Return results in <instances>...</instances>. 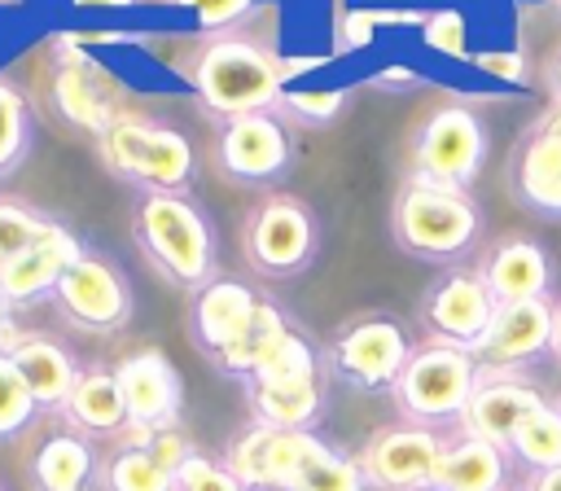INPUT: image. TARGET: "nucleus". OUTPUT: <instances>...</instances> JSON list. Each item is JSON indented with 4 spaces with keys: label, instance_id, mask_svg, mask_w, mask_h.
<instances>
[{
    "label": "nucleus",
    "instance_id": "f257e3e1",
    "mask_svg": "<svg viewBox=\"0 0 561 491\" xmlns=\"http://www.w3.org/2000/svg\"><path fill=\"white\" fill-rule=\"evenodd\" d=\"M131 237L153 272L171 285L197 294L206 281H215V228L184 193H145L131 215Z\"/></svg>",
    "mask_w": 561,
    "mask_h": 491
},
{
    "label": "nucleus",
    "instance_id": "f03ea898",
    "mask_svg": "<svg viewBox=\"0 0 561 491\" xmlns=\"http://www.w3.org/2000/svg\"><path fill=\"white\" fill-rule=\"evenodd\" d=\"M188 83L202 105L219 118L263 114L285 96V61L241 35L206 39L188 61Z\"/></svg>",
    "mask_w": 561,
    "mask_h": 491
},
{
    "label": "nucleus",
    "instance_id": "7ed1b4c3",
    "mask_svg": "<svg viewBox=\"0 0 561 491\" xmlns=\"http://www.w3.org/2000/svg\"><path fill=\"white\" fill-rule=\"evenodd\" d=\"M390 232L408 254H416L425 263H451L478 241L482 210L469 197V189L438 184V180L412 171L394 193Z\"/></svg>",
    "mask_w": 561,
    "mask_h": 491
},
{
    "label": "nucleus",
    "instance_id": "20e7f679",
    "mask_svg": "<svg viewBox=\"0 0 561 491\" xmlns=\"http://www.w3.org/2000/svg\"><path fill=\"white\" fill-rule=\"evenodd\" d=\"M96 153L110 175L145 193H184L197 167L184 132L153 123L145 114H127V110L96 136Z\"/></svg>",
    "mask_w": 561,
    "mask_h": 491
},
{
    "label": "nucleus",
    "instance_id": "39448f33",
    "mask_svg": "<svg viewBox=\"0 0 561 491\" xmlns=\"http://www.w3.org/2000/svg\"><path fill=\"white\" fill-rule=\"evenodd\" d=\"M478 386V359L465 346L447 342H421L412 346L399 381L390 386V399L408 425H460V412Z\"/></svg>",
    "mask_w": 561,
    "mask_h": 491
},
{
    "label": "nucleus",
    "instance_id": "423d86ee",
    "mask_svg": "<svg viewBox=\"0 0 561 491\" xmlns=\"http://www.w3.org/2000/svg\"><path fill=\"white\" fill-rule=\"evenodd\" d=\"M53 307L57 316L79 329V333H118L127 329L131 311H136V298H131V281L127 272L101 254V250H88L66 267V276L57 281L53 289Z\"/></svg>",
    "mask_w": 561,
    "mask_h": 491
},
{
    "label": "nucleus",
    "instance_id": "0eeeda50",
    "mask_svg": "<svg viewBox=\"0 0 561 491\" xmlns=\"http://www.w3.org/2000/svg\"><path fill=\"white\" fill-rule=\"evenodd\" d=\"M316 215L307 210V202L289 197V193H272L263 197L245 228H241V250L245 263L263 276H298L311 259H316Z\"/></svg>",
    "mask_w": 561,
    "mask_h": 491
},
{
    "label": "nucleus",
    "instance_id": "6e6552de",
    "mask_svg": "<svg viewBox=\"0 0 561 491\" xmlns=\"http://www.w3.org/2000/svg\"><path fill=\"white\" fill-rule=\"evenodd\" d=\"M408 355H412V338L386 311L346 320L329 342V368L355 390H390Z\"/></svg>",
    "mask_w": 561,
    "mask_h": 491
},
{
    "label": "nucleus",
    "instance_id": "1a4fd4ad",
    "mask_svg": "<svg viewBox=\"0 0 561 491\" xmlns=\"http://www.w3.org/2000/svg\"><path fill=\"white\" fill-rule=\"evenodd\" d=\"M482 162H486V127L469 105L451 101V105H438L425 114V123L416 127V140H412L416 175L469 189L478 180Z\"/></svg>",
    "mask_w": 561,
    "mask_h": 491
},
{
    "label": "nucleus",
    "instance_id": "9d476101",
    "mask_svg": "<svg viewBox=\"0 0 561 491\" xmlns=\"http://www.w3.org/2000/svg\"><path fill=\"white\" fill-rule=\"evenodd\" d=\"M447 438L430 425H381L364 438L355 465L373 491H425L434 487Z\"/></svg>",
    "mask_w": 561,
    "mask_h": 491
},
{
    "label": "nucleus",
    "instance_id": "9b49d317",
    "mask_svg": "<svg viewBox=\"0 0 561 491\" xmlns=\"http://www.w3.org/2000/svg\"><path fill=\"white\" fill-rule=\"evenodd\" d=\"M320 443L324 438L311 430H272L254 421L232 438V447L224 452V465L237 473L245 491H294Z\"/></svg>",
    "mask_w": 561,
    "mask_h": 491
},
{
    "label": "nucleus",
    "instance_id": "f8f14e48",
    "mask_svg": "<svg viewBox=\"0 0 561 491\" xmlns=\"http://www.w3.org/2000/svg\"><path fill=\"white\" fill-rule=\"evenodd\" d=\"M114 381L127 408V430L123 434H158L180 425L184 412V381L180 368L171 364L167 351L140 346L114 364Z\"/></svg>",
    "mask_w": 561,
    "mask_h": 491
},
{
    "label": "nucleus",
    "instance_id": "ddd939ff",
    "mask_svg": "<svg viewBox=\"0 0 561 491\" xmlns=\"http://www.w3.org/2000/svg\"><path fill=\"white\" fill-rule=\"evenodd\" d=\"M289 158H294V145L276 114L263 110V114L224 118L219 140H215V162L228 180H237V184L280 180L289 171Z\"/></svg>",
    "mask_w": 561,
    "mask_h": 491
},
{
    "label": "nucleus",
    "instance_id": "4468645a",
    "mask_svg": "<svg viewBox=\"0 0 561 491\" xmlns=\"http://www.w3.org/2000/svg\"><path fill=\"white\" fill-rule=\"evenodd\" d=\"M491 316H495V298L482 285V276L469 267L443 272L421 298V324H425L430 342H447V346L469 351L486 333Z\"/></svg>",
    "mask_w": 561,
    "mask_h": 491
},
{
    "label": "nucleus",
    "instance_id": "2eb2a0df",
    "mask_svg": "<svg viewBox=\"0 0 561 491\" xmlns=\"http://www.w3.org/2000/svg\"><path fill=\"white\" fill-rule=\"evenodd\" d=\"M548 346H552V302L530 298V302H500L486 333L469 346V355L478 359V368L517 373L530 359H539Z\"/></svg>",
    "mask_w": 561,
    "mask_h": 491
},
{
    "label": "nucleus",
    "instance_id": "dca6fc26",
    "mask_svg": "<svg viewBox=\"0 0 561 491\" xmlns=\"http://www.w3.org/2000/svg\"><path fill=\"white\" fill-rule=\"evenodd\" d=\"M548 403L543 390L517 373H500V368H478V386L460 412V434L469 438H486L495 447L508 452V438L513 430L539 408Z\"/></svg>",
    "mask_w": 561,
    "mask_h": 491
},
{
    "label": "nucleus",
    "instance_id": "f3484780",
    "mask_svg": "<svg viewBox=\"0 0 561 491\" xmlns=\"http://www.w3.org/2000/svg\"><path fill=\"white\" fill-rule=\"evenodd\" d=\"M79 254H83V241H79L66 224L48 219V228H44L22 254H13V259L0 267V294H4V302L18 311V307H35V302L53 298L57 281L66 276V267H70Z\"/></svg>",
    "mask_w": 561,
    "mask_h": 491
},
{
    "label": "nucleus",
    "instance_id": "a211bd4d",
    "mask_svg": "<svg viewBox=\"0 0 561 491\" xmlns=\"http://www.w3.org/2000/svg\"><path fill=\"white\" fill-rule=\"evenodd\" d=\"M254 307H259V294L245 281H237V276L206 281L193 294V307H188V338H193V346L206 359H219L241 338V329L250 324Z\"/></svg>",
    "mask_w": 561,
    "mask_h": 491
},
{
    "label": "nucleus",
    "instance_id": "6ab92c4d",
    "mask_svg": "<svg viewBox=\"0 0 561 491\" xmlns=\"http://www.w3.org/2000/svg\"><path fill=\"white\" fill-rule=\"evenodd\" d=\"M478 276L491 289L495 307L500 302H530V298H548V289H552V259H548V250L539 241H530L522 232H508V237H500L486 250Z\"/></svg>",
    "mask_w": 561,
    "mask_h": 491
},
{
    "label": "nucleus",
    "instance_id": "aec40b11",
    "mask_svg": "<svg viewBox=\"0 0 561 491\" xmlns=\"http://www.w3.org/2000/svg\"><path fill=\"white\" fill-rule=\"evenodd\" d=\"M53 110L61 114V123H70L75 132H88V136H101L123 114V105L114 101L101 66H92L79 53H70L53 70Z\"/></svg>",
    "mask_w": 561,
    "mask_h": 491
},
{
    "label": "nucleus",
    "instance_id": "412c9836",
    "mask_svg": "<svg viewBox=\"0 0 561 491\" xmlns=\"http://www.w3.org/2000/svg\"><path fill=\"white\" fill-rule=\"evenodd\" d=\"M513 197L539 219H561V136L530 132L513 153Z\"/></svg>",
    "mask_w": 561,
    "mask_h": 491
},
{
    "label": "nucleus",
    "instance_id": "4be33fe9",
    "mask_svg": "<svg viewBox=\"0 0 561 491\" xmlns=\"http://www.w3.org/2000/svg\"><path fill=\"white\" fill-rule=\"evenodd\" d=\"M57 412L83 438H123V430H127V408H123L114 368H101V364L79 368V377Z\"/></svg>",
    "mask_w": 561,
    "mask_h": 491
},
{
    "label": "nucleus",
    "instance_id": "5701e85b",
    "mask_svg": "<svg viewBox=\"0 0 561 491\" xmlns=\"http://www.w3.org/2000/svg\"><path fill=\"white\" fill-rule=\"evenodd\" d=\"M9 359L22 373V381L35 395V403L53 408V412L66 403V395H70V386L79 377L75 355L57 338H48V333H22V342L9 351Z\"/></svg>",
    "mask_w": 561,
    "mask_h": 491
},
{
    "label": "nucleus",
    "instance_id": "b1692460",
    "mask_svg": "<svg viewBox=\"0 0 561 491\" xmlns=\"http://www.w3.org/2000/svg\"><path fill=\"white\" fill-rule=\"evenodd\" d=\"M245 399L259 425L272 430H311L324 408V377H289V381H245Z\"/></svg>",
    "mask_w": 561,
    "mask_h": 491
},
{
    "label": "nucleus",
    "instance_id": "393cba45",
    "mask_svg": "<svg viewBox=\"0 0 561 491\" xmlns=\"http://www.w3.org/2000/svg\"><path fill=\"white\" fill-rule=\"evenodd\" d=\"M508 482V452L486 438H447L434 487L443 491H504Z\"/></svg>",
    "mask_w": 561,
    "mask_h": 491
},
{
    "label": "nucleus",
    "instance_id": "a878e982",
    "mask_svg": "<svg viewBox=\"0 0 561 491\" xmlns=\"http://www.w3.org/2000/svg\"><path fill=\"white\" fill-rule=\"evenodd\" d=\"M92 478H96V452L75 430H57L31 452L35 491H83Z\"/></svg>",
    "mask_w": 561,
    "mask_h": 491
},
{
    "label": "nucleus",
    "instance_id": "bb28decb",
    "mask_svg": "<svg viewBox=\"0 0 561 491\" xmlns=\"http://www.w3.org/2000/svg\"><path fill=\"white\" fill-rule=\"evenodd\" d=\"M294 324L285 320V311L276 307V302H267V298H259V307H254V316H250V324L241 329V338L219 355V359H210L219 373H228V377H241V381H250L254 373H259V364L276 351V342L289 333Z\"/></svg>",
    "mask_w": 561,
    "mask_h": 491
},
{
    "label": "nucleus",
    "instance_id": "cd10ccee",
    "mask_svg": "<svg viewBox=\"0 0 561 491\" xmlns=\"http://www.w3.org/2000/svg\"><path fill=\"white\" fill-rule=\"evenodd\" d=\"M96 491H175V473L145 443H118L96 460Z\"/></svg>",
    "mask_w": 561,
    "mask_h": 491
},
{
    "label": "nucleus",
    "instance_id": "c85d7f7f",
    "mask_svg": "<svg viewBox=\"0 0 561 491\" xmlns=\"http://www.w3.org/2000/svg\"><path fill=\"white\" fill-rule=\"evenodd\" d=\"M508 456H517L530 473L557 469L561 465V408L557 403H539L508 438Z\"/></svg>",
    "mask_w": 561,
    "mask_h": 491
},
{
    "label": "nucleus",
    "instance_id": "c756f323",
    "mask_svg": "<svg viewBox=\"0 0 561 491\" xmlns=\"http://www.w3.org/2000/svg\"><path fill=\"white\" fill-rule=\"evenodd\" d=\"M31 140H35V118H31L26 96L18 83L0 79V180L26 162Z\"/></svg>",
    "mask_w": 561,
    "mask_h": 491
},
{
    "label": "nucleus",
    "instance_id": "7c9ffc66",
    "mask_svg": "<svg viewBox=\"0 0 561 491\" xmlns=\"http://www.w3.org/2000/svg\"><path fill=\"white\" fill-rule=\"evenodd\" d=\"M294 491H368V482H364L355 456H342L337 447L320 443Z\"/></svg>",
    "mask_w": 561,
    "mask_h": 491
},
{
    "label": "nucleus",
    "instance_id": "2f4dec72",
    "mask_svg": "<svg viewBox=\"0 0 561 491\" xmlns=\"http://www.w3.org/2000/svg\"><path fill=\"white\" fill-rule=\"evenodd\" d=\"M44 228H48V215H44L39 206L0 193V267H4L13 254H22Z\"/></svg>",
    "mask_w": 561,
    "mask_h": 491
},
{
    "label": "nucleus",
    "instance_id": "473e14b6",
    "mask_svg": "<svg viewBox=\"0 0 561 491\" xmlns=\"http://www.w3.org/2000/svg\"><path fill=\"white\" fill-rule=\"evenodd\" d=\"M35 412H39V403H35V395L26 390L22 373L13 368L9 355H0V443L13 438V434H22V430L35 421Z\"/></svg>",
    "mask_w": 561,
    "mask_h": 491
},
{
    "label": "nucleus",
    "instance_id": "72a5a7b5",
    "mask_svg": "<svg viewBox=\"0 0 561 491\" xmlns=\"http://www.w3.org/2000/svg\"><path fill=\"white\" fill-rule=\"evenodd\" d=\"M311 373H320V359H316L311 342H307L298 329H289V333L276 342V351L259 364V373H254L250 381H289V377H311Z\"/></svg>",
    "mask_w": 561,
    "mask_h": 491
},
{
    "label": "nucleus",
    "instance_id": "f704fd0d",
    "mask_svg": "<svg viewBox=\"0 0 561 491\" xmlns=\"http://www.w3.org/2000/svg\"><path fill=\"white\" fill-rule=\"evenodd\" d=\"M421 39H425V48H434V53H443V57H456V61L469 57V22H465V13H456V9H434V13H425Z\"/></svg>",
    "mask_w": 561,
    "mask_h": 491
},
{
    "label": "nucleus",
    "instance_id": "c9c22d12",
    "mask_svg": "<svg viewBox=\"0 0 561 491\" xmlns=\"http://www.w3.org/2000/svg\"><path fill=\"white\" fill-rule=\"evenodd\" d=\"M175 491H245V487L237 482V473L224 460H210L206 452H193L175 469Z\"/></svg>",
    "mask_w": 561,
    "mask_h": 491
},
{
    "label": "nucleus",
    "instance_id": "e433bc0d",
    "mask_svg": "<svg viewBox=\"0 0 561 491\" xmlns=\"http://www.w3.org/2000/svg\"><path fill=\"white\" fill-rule=\"evenodd\" d=\"M342 101H346L342 88H329V92H285V96H280V105H285L294 118H302V123H329V118L342 110Z\"/></svg>",
    "mask_w": 561,
    "mask_h": 491
},
{
    "label": "nucleus",
    "instance_id": "4c0bfd02",
    "mask_svg": "<svg viewBox=\"0 0 561 491\" xmlns=\"http://www.w3.org/2000/svg\"><path fill=\"white\" fill-rule=\"evenodd\" d=\"M206 31H219V26H232L254 0H180Z\"/></svg>",
    "mask_w": 561,
    "mask_h": 491
},
{
    "label": "nucleus",
    "instance_id": "58836bf2",
    "mask_svg": "<svg viewBox=\"0 0 561 491\" xmlns=\"http://www.w3.org/2000/svg\"><path fill=\"white\" fill-rule=\"evenodd\" d=\"M473 66L486 70V75H495V79H504V83H522L526 79V61H522L517 48H508V53H478Z\"/></svg>",
    "mask_w": 561,
    "mask_h": 491
},
{
    "label": "nucleus",
    "instance_id": "ea45409f",
    "mask_svg": "<svg viewBox=\"0 0 561 491\" xmlns=\"http://www.w3.org/2000/svg\"><path fill=\"white\" fill-rule=\"evenodd\" d=\"M18 342H22V329H18V320H13V307H9L4 294H0V355H9Z\"/></svg>",
    "mask_w": 561,
    "mask_h": 491
},
{
    "label": "nucleus",
    "instance_id": "a19ab883",
    "mask_svg": "<svg viewBox=\"0 0 561 491\" xmlns=\"http://www.w3.org/2000/svg\"><path fill=\"white\" fill-rule=\"evenodd\" d=\"M530 132H548V136H561V96L539 114V123L530 127Z\"/></svg>",
    "mask_w": 561,
    "mask_h": 491
},
{
    "label": "nucleus",
    "instance_id": "79ce46f5",
    "mask_svg": "<svg viewBox=\"0 0 561 491\" xmlns=\"http://www.w3.org/2000/svg\"><path fill=\"white\" fill-rule=\"evenodd\" d=\"M526 491H561V465L557 469H543V473H530L526 478Z\"/></svg>",
    "mask_w": 561,
    "mask_h": 491
},
{
    "label": "nucleus",
    "instance_id": "37998d69",
    "mask_svg": "<svg viewBox=\"0 0 561 491\" xmlns=\"http://www.w3.org/2000/svg\"><path fill=\"white\" fill-rule=\"evenodd\" d=\"M79 9H131V0H70Z\"/></svg>",
    "mask_w": 561,
    "mask_h": 491
},
{
    "label": "nucleus",
    "instance_id": "c03bdc74",
    "mask_svg": "<svg viewBox=\"0 0 561 491\" xmlns=\"http://www.w3.org/2000/svg\"><path fill=\"white\" fill-rule=\"evenodd\" d=\"M548 351L561 359V302H552V346Z\"/></svg>",
    "mask_w": 561,
    "mask_h": 491
},
{
    "label": "nucleus",
    "instance_id": "a18cd8bd",
    "mask_svg": "<svg viewBox=\"0 0 561 491\" xmlns=\"http://www.w3.org/2000/svg\"><path fill=\"white\" fill-rule=\"evenodd\" d=\"M552 83H557V96H561V61H557V70H552Z\"/></svg>",
    "mask_w": 561,
    "mask_h": 491
},
{
    "label": "nucleus",
    "instance_id": "49530a36",
    "mask_svg": "<svg viewBox=\"0 0 561 491\" xmlns=\"http://www.w3.org/2000/svg\"><path fill=\"white\" fill-rule=\"evenodd\" d=\"M425 491H443V487H425Z\"/></svg>",
    "mask_w": 561,
    "mask_h": 491
},
{
    "label": "nucleus",
    "instance_id": "de8ad7c7",
    "mask_svg": "<svg viewBox=\"0 0 561 491\" xmlns=\"http://www.w3.org/2000/svg\"><path fill=\"white\" fill-rule=\"evenodd\" d=\"M0 491H4V482H0Z\"/></svg>",
    "mask_w": 561,
    "mask_h": 491
},
{
    "label": "nucleus",
    "instance_id": "09e8293b",
    "mask_svg": "<svg viewBox=\"0 0 561 491\" xmlns=\"http://www.w3.org/2000/svg\"><path fill=\"white\" fill-rule=\"evenodd\" d=\"M557 408H561V403H557Z\"/></svg>",
    "mask_w": 561,
    "mask_h": 491
}]
</instances>
